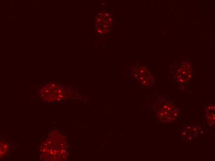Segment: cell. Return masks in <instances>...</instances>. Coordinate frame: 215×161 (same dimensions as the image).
<instances>
[{
    "instance_id": "cell-1",
    "label": "cell",
    "mask_w": 215,
    "mask_h": 161,
    "mask_svg": "<svg viewBox=\"0 0 215 161\" xmlns=\"http://www.w3.org/2000/svg\"><path fill=\"white\" fill-rule=\"evenodd\" d=\"M192 75L191 66L189 63L185 62L179 68L175 76V78L178 83H185L190 79Z\"/></svg>"
},
{
    "instance_id": "cell-2",
    "label": "cell",
    "mask_w": 215,
    "mask_h": 161,
    "mask_svg": "<svg viewBox=\"0 0 215 161\" xmlns=\"http://www.w3.org/2000/svg\"><path fill=\"white\" fill-rule=\"evenodd\" d=\"M136 76L143 85L150 87L154 85V77L148 70L145 68H142L140 70L139 76Z\"/></svg>"
},
{
    "instance_id": "cell-3",
    "label": "cell",
    "mask_w": 215,
    "mask_h": 161,
    "mask_svg": "<svg viewBox=\"0 0 215 161\" xmlns=\"http://www.w3.org/2000/svg\"><path fill=\"white\" fill-rule=\"evenodd\" d=\"M19 1H20L19 0H18V2H20Z\"/></svg>"
}]
</instances>
